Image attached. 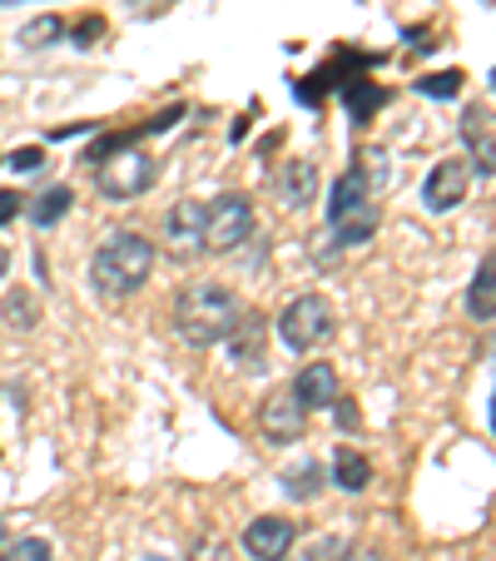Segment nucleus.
<instances>
[{
    "instance_id": "f257e3e1",
    "label": "nucleus",
    "mask_w": 496,
    "mask_h": 561,
    "mask_svg": "<svg viewBox=\"0 0 496 561\" xmlns=\"http://www.w3.org/2000/svg\"><path fill=\"white\" fill-rule=\"evenodd\" d=\"M243 318V298L223 284H189L174 298V333L189 348H214L233 333V323Z\"/></svg>"
},
{
    "instance_id": "f03ea898",
    "label": "nucleus",
    "mask_w": 496,
    "mask_h": 561,
    "mask_svg": "<svg viewBox=\"0 0 496 561\" xmlns=\"http://www.w3.org/2000/svg\"><path fill=\"white\" fill-rule=\"evenodd\" d=\"M149 274H154V244H149L145 233H135V229L115 233V239L90 259V278H95V288L100 294H109V298L139 294V288L149 284Z\"/></svg>"
},
{
    "instance_id": "7ed1b4c3",
    "label": "nucleus",
    "mask_w": 496,
    "mask_h": 561,
    "mask_svg": "<svg viewBox=\"0 0 496 561\" xmlns=\"http://www.w3.org/2000/svg\"><path fill=\"white\" fill-rule=\"evenodd\" d=\"M378 199H372V180L362 164H353V170L338 174V184H333V194H327V224H333V233H338V244L358 249L368 244L372 233H378Z\"/></svg>"
},
{
    "instance_id": "20e7f679",
    "label": "nucleus",
    "mask_w": 496,
    "mask_h": 561,
    "mask_svg": "<svg viewBox=\"0 0 496 561\" xmlns=\"http://www.w3.org/2000/svg\"><path fill=\"white\" fill-rule=\"evenodd\" d=\"M333 329H338V313H333V304H327L323 294H298V298H288L284 313H278V339L293 353L323 348V343L333 339Z\"/></svg>"
},
{
    "instance_id": "39448f33",
    "label": "nucleus",
    "mask_w": 496,
    "mask_h": 561,
    "mask_svg": "<svg viewBox=\"0 0 496 561\" xmlns=\"http://www.w3.org/2000/svg\"><path fill=\"white\" fill-rule=\"evenodd\" d=\"M154 180H159V164H154V154H145L139 145H119V149H109L105 159H95V184H100V194L115 204L139 199Z\"/></svg>"
},
{
    "instance_id": "423d86ee",
    "label": "nucleus",
    "mask_w": 496,
    "mask_h": 561,
    "mask_svg": "<svg viewBox=\"0 0 496 561\" xmlns=\"http://www.w3.org/2000/svg\"><path fill=\"white\" fill-rule=\"evenodd\" d=\"M254 233V204L243 194H219L214 204H204V249L209 254H233Z\"/></svg>"
},
{
    "instance_id": "0eeeda50",
    "label": "nucleus",
    "mask_w": 496,
    "mask_h": 561,
    "mask_svg": "<svg viewBox=\"0 0 496 561\" xmlns=\"http://www.w3.org/2000/svg\"><path fill=\"white\" fill-rule=\"evenodd\" d=\"M303 427H308V408L293 398V388L264 398V408H258V433H264L274 447L298 443V437H303Z\"/></svg>"
},
{
    "instance_id": "6e6552de",
    "label": "nucleus",
    "mask_w": 496,
    "mask_h": 561,
    "mask_svg": "<svg viewBox=\"0 0 496 561\" xmlns=\"http://www.w3.org/2000/svg\"><path fill=\"white\" fill-rule=\"evenodd\" d=\"M466 180H472V164L466 159H437V170L423 184V204L427 214H452L466 199Z\"/></svg>"
},
{
    "instance_id": "1a4fd4ad",
    "label": "nucleus",
    "mask_w": 496,
    "mask_h": 561,
    "mask_svg": "<svg viewBox=\"0 0 496 561\" xmlns=\"http://www.w3.org/2000/svg\"><path fill=\"white\" fill-rule=\"evenodd\" d=\"M223 348H229V358L239 363L243 373H264V363H268V318L243 308V318L233 323V333L223 339Z\"/></svg>"
},
{
    "instance_id": "9d476101",
    "label": "nucleus",
    "mask_w": 496,
    "mask_h": 561,
    "mask_svg": "<svg viewBox=\"0 0 496 561\" xmlns=\"http://www.w3.org/2000/svg\"><path fill=\"white\" fill-rule=\"evenodd\" d=\"M462 145H466V159L482 180H496V125L486 115V105H466L462 110Z\"/></svg>"
},
{
    "instance_id": "9b49d317",
    "label": "nucleus",
    "mask_w": 496,
    "mask_h": 561,
    "mask_svg": "<svg viewBox=\"0 0 496 561\" xmlns=\"http://www.w3.org/2000/svg\"><path fill=\"white\" fill-rule=\"evenodd\" d=\"M298 541V527L288 517H258L243 527V551L254 561H284Z\"/></svg>"
},
{
    "instance_id": "f8f14e48",
    "label": "nucleus",
    "mask_w": 496,
    "mask_h": 561,
    "mask_svg": "<svg viewBox=\"0 0 496 561\" xmlns=\"http://www.w3.org/2000/svg\"><path fill=\"white\" fill-rule=\"evenodd\" d=\"M164 229H170L174 254L194 259L204 254V204L199 199H180L170 214H164Z\"/></svg>"
},
{
    "instance_id": "ddd939ff",
    "label": "nucleus",
    "mask_w": 496,
    "mask_h": 561,
    "mask_svg": "<svg viewBox=\"0 0 496 561\" xmlns=\"http://www.w3.org/2000/svg\"><path fill=\"white\" fill-rule=\"evenodd\" d=\"M274 190H278V199H284L288 209H308V204L318 199V170H313V159H288L284 170H278Z\"/></svg>"
},
{
    "instance_id": "4468645a",
    "label": "nucleus",
    "mask_w": 496,
    "mask_h": 561,
    "mask_svg": "<svg viewBox=\"0 0 496 561\" xmlns=\"http://www.w3.org/2000/svg\"><path fill=\"white\" fill-rule=\"evenodd\" d=\"M293 398L303 408H333L338 403V373L327 368V363H308L293 382Z\"/></svg>"
},
{
    "instance_id": "2eb2a0df",
    "label": "nucleus",
    "mask_w": 496,
    "mask_h": 561,
    "mask_svg": "<svg viewBox=\"0 0 496 561\" xmlns=\"http://www.w3.org/2000/svg\"><path fill=\"white\" fill-rule=\"evenodd\" d=\"M466 313H472L476 323H492V318H496V254L482 259L476 278L466 284Z\"/></svg>"
},
{
    "instance_id": "dca6fc26",
    "label": "nucleus",
    "mask_w": 496,
    "mask_h": 561,
    "mask_svg": "<svg viewBox=\"0 0 496 561\" xmlns=\"http://www.w3.org/2000/svg\"><path fill=\"white\" fill-rule=\"evenodd\" d=\"M333 482H338L343 492H362L372 482V462L362 453H353V447H338V457H333Z\"/></svg>"
},
{
    "instance_id": "f3484780",
    "label": "nucleus",
    "mask_w": 496,
    "mask_h": 561,
    "mask_svg": "<svg viewBox=\"0 0 496 561\" xmlns=\"http://www.w3.org/2000/svg\"><path fill=\"white\" fill-rule=\"evenodd\" d=\"M70 204H74V194L65 190V184H55V190L35 194V199L25 204V214H31V224H41V229H50V224H60L65 214H70Z\"/></svg>"
},
{
    "instance_id": "a211bd4d",
    "label": "nucleus",
    "mask_w": 496,
    "mask_h": 561,
    "mask_svg": "<svg viewBox=\"0 0 496 561\" xmlns=\"http://www.w3.org/2000/svg\"><path fill=\"white\" fill-rule=\"evenodd\" d=\"M284 492L298 502H313L323 492V467L318 462H298V467H284Z\"/></svg>"
},
{
    "instance_id": "6ab92c4d",
    "label": "nucleus",
    "mask_w": 496,
    "mask_h": 561,
    "mask_svg": "<svg viewBox=\"0 0 496 561\" xmlns=\"http://www.w3.org/2000/svg\"><path fill=\"white\" fill-rule=\"evenodd\" d=\"M5 323L11 329H21V333H31L35 323H41V308H35V294H25V288H15V294H5Z\"/></svg>"
},
{
    "instance_id": "aec40b11",
    "label": "nucleus",
    "mask_w": 496,
    "mask_h": 561,
    "mask_svg": "<svg viewBox=\"0 0 496 561\" xmlns=\"http://www.w3.org/2000/svg\"><path fill=\"white\" fill-rule=\"evenodd\" d=\"M343 105H348V110H353V119L362 125V119H368L372 110L382 105V90H378V85H368V80H348V85H343Z\"/></svg>"
},
{
    "instance_id": "412c9836",
    "label": "nucleus",
    "mask_w": 496,
    "mask_h": 561,
    "mask_svg": "<svg viewBox=\"0 0 496 561\" xmlns=\"http://www.w3.org/2000/svg\"><path fill=\"white\" fill-rule=\"evenodd\" d=\"M65 35V21L60 15H41V21H31L21 31V45H31V50H41V45H50V41H60Z\"/></svg>"
},
{
    "instance_id": "4be33fe9",
    "label": "nucleus",
    "mask_w": 496,
    "mask_h": 561,
    "mask_svg": "<svg viewBox=\"0 0 496 561\" xmlns=\"http://www.w3.org/2000/svg\"><path fill=\"white\" fill-rule=\"evenodd\" d=\"M417 90L432 100H452L457 90H462V70H442V75H427V80H417Z\"/></svg>"
},
{
    "instance_id": "5701e85b",
    "label": "nucleus",
    "mask_w": 496,
    "mask_h": 561,
    "mask_svg": "<svg viewBox=\"0 0 496 561\" xmlns=\"http://www.w3.org/2000/svg\"><path fill=\"white\" fill-rule=\"evenodd\" d=\"M5 561H55V557H50V541L45 537H21L5 547Z\"/></svg>"
},
{
    "instance_id": "b1692460",
    "label": "nucleus",
    "mask_w": 496,
    "mask_h": 561,
    "mask_svg": "<svg viewBox=\"0 0 496 561\" xmlns=\"http://www.w3.org/2000/svg\"><path fill=\"white\" fill-rule=\"evenodd\" d=\"M189 561H233L229 557V541H223V537H199L189 547Z\"/></svg>"
},
{
    "instance_id": "393cba45",
    "label": "nucleus",
    "mask_w": 496,
    "mask_h": 561,
    "mask_svg": "<svg viewBox=\"0 0 496 561\" xmlns=\"http://www.w3.org/2000/svg\"><path fill=\"white\" fill-rule=\"evenodd\" d=\"M343 557H348V537H323L308 547L303 561H343Z\"/></svg>"
},
{
    "instance_id": "a878e982",
    "label": "nucleus",
    "mask_w": 496,
    "mask_h": 561,
    "mask_svg": "<svg viewBox=\"0 0 496 561\" xmlns=\"http://www.w3.org/2000/svg\"><path fill=\"white\" fill-rule=\"evenodd\" d=\"M11 170L15 174H41L45 170V154H41V149H15V154H11Z\"/></svg>"
},
{
    "instance_id": "bb28decb",
    "label": "nucleus",
    "mask_w": 496,
    "mask_h": 561,
    "mask_svg": "<svg viewBox=\"0 0 496 561\" xmlns=\"http://www.w3.org/2000/svg\"><path fill=\"white\" fill-rule=\"evenodd\" d=\"M21 214V194H11V190H0V229Z\"/></svg>"
},
{
    "instance_id": "cd10ccee",
    "label": "nucleus",
    "mask_w": 496,
    "mask_h": 561,
    "mask_svg": "<svg viewBox=\"0 0 496 561\" xmlns=\"http://www.w3.org/2000/svg\"><path fill=\"white\" fill-rule=\"evenodd\" d=\"M74 35H80V45H95V35H105V21H95V15H90V21L74 25Z\"/></svg>"
},
{
    "instance_id": "c85d7f7f",
    "label": "nucleus",
    "mask_w": 496,
    "mask_h": 561,
    "mask_svg": "<svg viewBox=\"0 0 496 561\" xmlns=\"http://www.w3.org/2000/svg\"><path fill=\"white\" fill-rule=\"evenodd\" d=\"M5 268H11V254H5V249H0V278H5Z\"/></svg>"
},
{
    "instance_id": "c756f323",
    "label": "nucleus",
    "mask_w": 496,
    "mask_h": 561,
    "mask_svg": "<svg viewBox=\"0 0 496 561\" xmlns=\"http://www.w3.org/2000/svg\"><path fill=\"white\" fill-rule=\"evenodd\" d=\"M0 561H5V527H0Z\"/></svg>"
},
{
    "instance_id": "7c9ffc66",
    "label": "nucleus",
    "mask_w": 496,
    "mask_h": 561,
    "mask_svg": "<svg viewBox=\"0 0 496 561\" xmlns=\"http://www.w3.org/2000/svg\"><path fill=\"white\" fill-rule=\"evenodd\" d=\"M492 433H496V398H492Z\"/></svg>"
},
{
    "instance_id": "2f4dec72",
    "label": "nucleus",
    "mask_w": 496,
    "mask_h": 561,
    "mask_svg": "<svg viewBox=\"0 0 496 561\" xmlns=\"http://www.w3.org/2000/svg\"><path fill=\"white\" fill-rule=\"evenodd\" d=\"M145 561H170V557H145Z\"/></svg>"
},
{
    "instance_id": "473e14b6",
    "label": "nucleus",
    "mask_w": 496,
    "mask_h": 561,
    "mask_svg": "<svg viewBox=\"0 0 496 561\" xmlns=\"http://www.w3.org/2000/svg\"><path fill=\"white\" fill-rule=\"evenodd\" d=\"M139 5H149V0H135V11H139Z\"/></svg>"
},
{
    "instance_id": "72a5a7b5",
    "label": "nucleus",
    "mask_w": 496,
    "mask_h": 561,
    "mask_svg": "<svg viewBox=\"0 0 496 561\" xmlns=\"http://www.w3.org/2000/svg\"><path fill=\"white\" fill-rule=\"evenodd\" d=\"M492 90H496V70H492Z\"/></svg>"
},
{
    "instance_id": "f704fd0d",
    "label": "nucleus",
    "mask_w": 496,
    "mask_h": 561,
    "mask_svg": "<svg viewBox=\"0 0 496 561\" xmlns=\"http://www.w3.org/2000/svg\"><path fill=\"white\" fill-rule=\"evenodd\" d=\"M0 5H5V0H0Z\"/></svg>"
}]
</instances>
